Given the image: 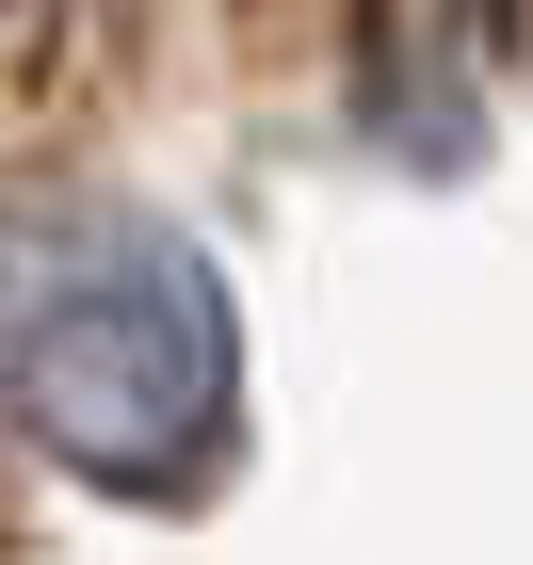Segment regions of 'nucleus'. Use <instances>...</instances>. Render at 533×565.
<instances>
[{"mask_svg": "<svg viewBox=\"0 0 533 565\" xmlns=\"http://www.w3.org/2000/svg\"><path fill=\"white\" fill-rule=\"evenodd\" d=\"M17 404L65 469L178 484L226 436V275L146 211H49L17 243Z\"/></svg>", "mask_w": 533, "mask_h": 565, "instance_id": "nucleus-1", "label": "nucleus"}]
</instances>
